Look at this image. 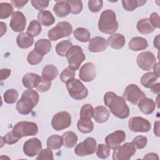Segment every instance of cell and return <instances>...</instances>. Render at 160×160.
Returning <instances> with one entry per match:
<instances>
[{
    "instance_id": "cell-1",
    "label": "cell",
    "mask_w": 160,
    "mask_h": 160,
    "mask_svg": "<svg viewBox=\"0 0 160 160\" xmlns=\"http://www.w3.org/2000/svg\"><path fill=\"white\" fill-rule=\"evenodd\" d=\"M104 102L114 116L120 119L127 118L129 115V108L123 98L112 91L104 96Z\"/></svg>"
},
{
    "instance_id": "cell-2",
    "label": "cell",
    "mask_w": 160,
    "mask_h": 160,
    "mask_svg": "<svg viewBox=\"0 0 160 160\" xmlns=\"http://www.w3.org/2000/svg\"><path fill=\"white\" fill-rule=\"evenodd\" d=\"M39 100V96L36 91L32 89L26 90L16 104V109L19 114L28 115L38 104Z\"/></svg>"
},
{
    "instance_id": "cell-3",
    "label": "cell",
    "mask_w": 160,
    "mask_h": 160,
    "mask_svg": "<svg viewBox=\"0 0 160 160\" xmlns=\"http://www.w3.org/2000/svg\"><path fill=\"white\" fill-rule=\"evenodd\" d=\"M115 12L111 9H106L101 14L98 22L99 31L105 34H112L118 28Z\"/></svg>"
},
{
    "instance_id": "cell-4",
    "label": "cell",
    "mask_w": 160,
    "mask_h": 160,
    "mask_svg": "<svg viewBox=\"0 0 160 160\" xmlns=\"http://www.w3.org/2000/svg\"><path fill=\"white\" fill-rule=\"evenodd\" d=\"M66 84L68 93L72 99L75 100H82L88 96V89L80 80L73 79Z\"/></svg>"
},
{
    "instance_id": "cell-5",
    "label": "cell",
    "mask_w": 160,
    "mask_h": 160,
    "mask_svg": "<svg viewBox=\"0 0 160 160\" xmlns=\"http://www.w3.org/2000/svg\"><path fill=\"white\" fill-rule=\"evenodd\" d=\"M12 131L21 139L22 137L36 135L38 132V127L33 122L20 121L14 126Z\"/></svg>"
},
{
    "instance_id": "cell-6",
    "label": "cell",
    "mask_w": 160,
    "mask_h": 160,
    "mask_svg": "<svg viewBox=\"0 0 160 160\" xmlns=\"http://www.w3.org/2000/svg\"><path fill=\"white\" fill-rule=\"evenodd\" d=\"M72 32L71 24L67 21H61L51 29L48 33V36L50 41H56L61 38L68 37Z\"/></svg>"
},
{
    "instance_id": "cell-7",
    "label": "cell",
    "mask_w": 160,
    "mask_h": 160,
    "mask_svg": "<svg viewBox=\"0 0 160 160\" xmlns=\"http://www.w3.org/2000/svg\"><path fill=\"white\" fill-rule=\"evenodd\" d=\"M69 66L74 71L78 70L81 63L85 60L86 56L82 48L79 46H72L66 54Z\"/></svg>"
},
{
    "instance_id": "cell-8",
    "label": "cell",
    "mask_w": 160,
    "mask_h": 160,
    "mask_svg": "<svg viewBox=\"0 0 160 160\" xmlns=\"http://www.w3.org/2000/svg\"><path fill=\"white\" fill-rule=\"evenodd\" d=\"M146 97L145 93L134 84H131L126 86L122 98L133 104H138V102Z\"/></svg>"
},
{
    "instance_id": "cell-9",
    "label": "cell",
    "mask_w": 160,
    "mask_h": 160,
    "mask_svg": "<svg viewBox=\"0 0 160 160\" xmlns=\"http://www.w3.org/2000/svg\"><path fill=\"white\" fill-rule=\"evenodd\" d=\"M136 153V148L131 142H126L114 149L113 160H129Z\"/></svg>"
},
{
    "instance_id": "cell-10",
    "label": "cell",
    "mask_w": 160,
    "mask_h": 160,
    "mask_svg": "<svg viewBox=\"0 0 160 160\" xmlns=\"http://www.w3.org/2000/svg\"><path fill=\"white\" fill-rule=\"evenodd\" d=\"M97 142L95 139L88 137L84 141L79 143L74 149L75 154L78 156H84L92 154L95 152Z\"/></svg>"
},
{
    "instance_id": "cell-11",
    "label": "cell",
    "mask_w": 160,
    "mask_h": 160,
    "mask_svg": "<svg viewBox=\"0 0 160 160\" xmlns=\"http://www.w3.org/2000/svg\"><path fill=\"white\" fill-rule=\"evenodd\" d=\"M71 124V116L67 111H61L56 113L51 121L52 128L57 131L68 128Z\"/></svg>"
},
{
    "instance_id": "cell-12",
    "label": "cell",
    "mask_w": 160,
    "mask_h": 160,
    "mask_svg": "<svg viewBox=\"0 0 160 160\" xmlns=\"http://www.w3.org/2000/svg\"><path fill=\"white\" fill-rule=\"evenodd\" d=\"M128 127L130 131L132 132H146L151 129V125L148 120L142 117L136 116L130 118Z\"/></svg>"
},
{
    "instance_id": "cell-13",
    "label": "cell",
    "mask_w": 160,
    "mask_h": 160,
    "mask_svg": "<svg viewBox=\"0 0 160 160\" xmlns=\"http://www.w3.org/2000/svg\"><path fill=\"white\" fill-rule=\"evenodd\" d=\"M136 62L141 69L150 71L156 63V58L151 52L144 51L138 54Z\"/></svg>"
},
{
    "instance_id": "cell-14",
    "label": "cell",
    "mask_w": 160,
    "mask_h": 160,
    "mask_svg": "<svg viewBox=\"0 0 160 160\" xmlns=\"http://www.w3.org/2000/svg\"><path fill=\"white\" fill-rule=\"evenodd\" d=\"M42 150L41 141L37 138L28 139L23 146V152L27 156L34 157Z\"/></svg>"
},
{
    "instance_id": "cell-15",
    "label": "cell",
    "mask_w": 160,
    "mask_h": 160,
    "mask_svg": "<svg viewBox=\"0 0 160 160\" xmlns=\"http://www.w3.org/2000/svg\"><path fill=\"white\" fill-rule=\"evenodd\" d=\"M10 27L14 32H20L25 29L26 19L23 13L17 11L12 13L10 21Z\"/></svg>"
},
{
    "instance_id": "cell-16",
    "label": "cell",
    "mask_w": 160,
    "mask_h": 160,
    "mask_svg": "<svg viewBox=\"0 0 160 160\" xmlns=\"http://www.w3.org/2000/svg\"><path fill=\"white\" fill-rule=\"evenodd\" d=\"M126 133L122 130L116 131L108 134L105 138L106 145L112 149L118 148L126 139Z\"/></svg>"
},
{
    "instance_id": "cell-17",
    "label": "cell",
    "mask_w": 160,
    "mask_h": 160,
    "mask_svg": "<svg viewBox=\"0 0 160 160\" xmlns=\"http://www.w3.org/2000/svg\"><path fill=\"white\" fill-rule=\"evenodd\" d=\"M96 71L94 64L92 62H86L81 66L79 72L81 80L84 82L92 81L96 77Z\"/></svg>"
},
{
    "instance_id": "cell-18",
    "label": "cell",
    "mask_w": 160,
    "mask_h": 160,
    "mask_svg": "<svg viewBox=\"0 0 160 160\" xmlns=\"http://www.w3.org/2000/svg\"><path fill=\"white\" fill-rule=\"evenodd\" d=\"M108 47L106 39L100 36H96L89 40L88 49L90 52H98L104 51Z\"/></svg>"
},
{
    "instance_id": "cell-19",
    "label": "cell",
    "mask_w": 160,
    "mask_h": 160,
    "mask_svg": "<svg viewBox=\"0 0 160 160\" xmlns=\"http://www.w3.org/2000/svg\"><path fill=\"white\" fill-rule=\"evenodd\" d=\"M53 11L58 17L64 18L71 12V7L68 1H56L53 7Z\"/></svg>"
},
{
    "instance_id": "cell-20",
    "label": "cell",
    "mask_w": 160,
    "mask_h": 160,
    "mask_svg": "<svg viewBox=\"0 0 160 160\" xmlns=\"http://www.w3.org/2000/svg\"><path fill=\"white\" fill-rule=\"evenodd\" d=\"M41 77H40L38 74L29 72L24 75L22 79V82L23 86L28 89H32L34 88H36L41 81Z\"/></svg>"
},
{
    "instance_id": "cell-21",
    "label": "cell",
    "mask_w": 160,
    "mask_h": 160,
    "mask_svg": "<svg viewBox=\"0 0 160 160\" xmlns=\"http://www.w3.org/2000/svg\"><path fill=\"white\" fill-rule=\"evenodd\" d=\"M107 44L112 49H120L125 44V38L121 34H112L108 38Z\"/></svg>"
},
{
    "instance_id": "cell-22",
    "label": "cell",
    "mask_w": 160,
    "mask_h": 160,
    "mask_svg": "<svg viewBox=\"0 0 160 160\" xmlns=\"http://www.w3.org/2000/svg\"><path fill=\"white\" fill-rule=\"evenodd\" d=\"M109 111L103 106H96L94 109L92 118L96 122L98 123H103L109 119Z\"/></svg>"
},
{
    "instance_id": "cell-23",
    "label": "cell",
    "mask_w": 160,
    "mask_h": 160,
    "mask_svg": "<svg viewBox=\"0 0 160 160\" xmlns=\"http://www.w3.org/2000/svg\"><path fill=\"white\" fill-rule=\"evenodd\" d=\"M139 110L144 114H152L156 108V102L150 98H144L138 104Z\"/></svg>"
},
{
    "instance_id": "cell-24",
    "label": "cell",
    "mask_w": 160,
    "mask_h": 160,
    "mask_svg": "<svg viewBox=\"0 0 160 160\" xmlns=\"http://www.w3.org/2000/svg\"><path fill=\"white\" fill-rule=\"evenodd\" d=\"M16 42L21 49H27L31 47L34 43L33 37L28 32H21L16 38Z\"/></svg>"
},
{
    "instance_id": "cell-25",
    "label": "cell",
    "mask_w": 160,
    "mask_h": 160,
    "mask_svg": "<svg viewBox=\"0 0 160 160\" xmlns=\"http://www.w3.org/2000/svg\"><path fill=\"white\" fill-rule=\"evenodd\" d=\"M148 47V42L145 38L142 37H134L129 42V48L134 51H139L146 49Z\"/></svg>"
},
{
    "instance_id": "cell-26",
    "label": "cell",
    "mask_w": 160,
    "mask_h": 160,
    "mask_svg": "<svg viewBox=\"0 0 160 160\" xmlns=\"http://www.w3.org/2000/svg\"><path fill=\"white\" fill-rule=\"evenodd\" d=\"M38 19L39 22L45 26H49L54 23L55 19L49 11L43 10L38 12Z\"/></svg>"
},
{
    "instance_id": "cell-27",
    "label": "cell",
    "mask_w": 160,
    "mask_h": 160,
    "mask_svg": "<svg viewBox=\"0 0 160 160\" xmlns=\"http://www.w3.org/2000/svg\"><path fill=\"white\" fill-rule=\"evenodd\" d=\"M51 48V41L46 39H41L34 44V49L42 56L48 54Z\"/></svg>"
},
{
    "instance_id": "cell-28",
    "label": "cell",
    "mask_w": 160,
    "mask_h": 160,
    "mask_svg": "<svg viewBox=\"0 0 160 160\" xmlns=\"http://www.w3.org/2000/svg\"><path fill=\"white\" fill-rule=\"evenodd\" d=\"M136 27L138 31L143 34H148L152 33L155 29L151 24L148 18H142L139 20L137 22Z\"/></svg>"
},
{
    "instance_id": "cell-29",
    "label": "cell",
    "mask_w": 160,
    "mask_h": 160,
    "mask_svg": "<svg viewBox=\"0 0 160 160\" xmlns=\"http://www.w3.org/2000/svg\"><path fill=\"white\" fill-rule=\"evenodd\" d=\"M58 73V69L55 66L52 64H48L43 68L42 78L51 81L57 78Z\"/></svg>"
},
{
    "instance_id": "cell-30",
    "label": "cell",
    "mask_w": 160,
    "mask_h": 160,
    "mask_svg": "<svg viewBox=\"0 0 160 160\" xmlns=\"http://www.w3.org/2000/svg\"><path fill=\"white\" fill-rule=\"evenodd\" d=\"M63 146L68 148H72L77 144L78 138L72 131H67L62 134Z\"/></svg>"
},
{
    "instance_id": "cell-31",
    "label": "cell",
    "mask_w": 160,
    "mask_h": 160,
    "mask_svg": "<svg viewBox=\"0 0 160 160\" xmlns=\"http://www.w3.org/2000/svg\"><path fill=\"white\" fill-rule=\"evenodd\" d=\"M46 145L51 150L60 149L63 145L62 138L59 135H51L47 139Z\"/></svg>"
},
{
    "instance_id": "cell-32",
    "label": "cell",
    "mask_w": 160,
    "mask_h": 160,
    "mask_svg": "<svg viewBox=\"0 0 160 160\" xmlns=\"http://www.w3.org/2000/svg\"><path fill=\"white\" fill-rule=\"evenodd\" d=\"M73 35L77 40L83 42L89 41L91 38L89 31L84 28H78L74 31Z\"/></svg>"
},
{
    "instance_id": "cell-33",
    "label": "cell",
    "mask_w": 160,
    "mask_h": 160,
    "mask_svg": "<svg viewBox=\"0 0 160 160\" xmlns=\"http://www.w3.org/2000/svg\"><path fill=\"white\" fill-rule=\"evenodd\" d=\"M146 2L145 0H123L122 1V7L126 11H132L137 8L143 6Z\"/></svg>"
},
{
    "instance_id": "cell-34",
    "label": "cell",
    "mask_w": 160,
    "mask_h": 160,
    "mask_svg": "<svg viewBox=\"0 0 160 160\" xmlns=\"http://www.w3.org/2000/svg\"><path fill=\"white\" fill-rule=\"evenodd\" d=\"M72 46V42L69 40H63L56 44V53L60 56L64 57L71 47Z\"/></svg>"
},
{
    "instance_id": "cell-35",
    "label": "cell",
    "mask_w": 160,
    "mask_h": 160,
    "mask_svg": "<svg viewBox=\"0 0 160 160\" xmlns=\"http://www.w3.org/2000/svg\"><path fill=\"white\" fill-rule=\"evenodd\" d=\"M158 77L152 72L143 74L141 78V84L146 88H150L157 81Z\"/></svg>"
},
{
    "instance_id": "cell-36",
    "label": "cell",
    "mask_w": 160,
    "mask_h": 160,
    "mask_svg": "<svg viewBox=\"0 0 160 160\" xmlns=\"http://www.w3.org/2000/svg\"><path fill=\"white\" fill-rule=\"evenodd\" d=\"M77 128L78 130L82 133L91 132L94 129V123L90 120L80 119L78 121Z\"/></svg>"
},
{
    "instance_id": "cell-37",
    "label": "cell",
    "mask_w": 160,
    "mask_h": 160,
    "mask_svg": "<svg viewBox=\"0 0 160 160\" xmlns=\"http://www.w3.org/2000/svg\"><path fill=\"white\" fill-rule=\"evenodd\" d=\"M94 109L91 104H86L83 105L80 111V119L90 120L93 116Z\"/></svg>"
},
{
    "instance_id": "cell-38",
    "label": "cell",
    "mask_w": 160,
    "mask_h": 160,
    "mask_svg": "<svg viewBox=\"0 0 160 160\" xmlns=\"http://www.w3.org/2000/svg\"><path fill=\"white\" fill-rule=\"evenodd\" d=\"M18 92L14 89H9L3 95V99L5 102L8 104H13L18 99Z\"/></svg>"
},
{
    "instance_id": "cell-39",
    "label": "cell",
    "mask_w": 160,
    "mask_h": 160,
    "mask_svg": "<svg viewBox=\"0 0 160 160\" xmlns=\"http://www.w3.org/2000/svg\"><path fill=\"white\" fill-rule=\"evenodd\" d=\"M41 32V26L39 21L32 20L30 22L29 25L27 29V32L31 35L32 37L38 36Z\"/></svg>"
},
{
    "instance_id": "cell-40",
    "label": "cell",
    "mask_w": 160,
    "mask_h": 160,
    "mask_svg": "<svg viewBox=\"0 0 160 160\" xmlns=\"http://www.w3.org/2000/svg\"><path fill=\"white\" fill-rule=\"evenodd\" d=\"M43 56L34 49L28 54L27 61L31 65H36L42 61Z\"/></svg>"
},
{
    "instance_id": "cell-41",
    "label": "cell",
    "mask_w": 160,
    "mask_h": 160,
    "mask_svg": "<svg viewBox=\"0 0 160 160\" xmlns=\"http://www.w3.org/2000/svg\"><path fill=\"white\" fill-rule=\"evenodd\" d=\"M12 12L13 8L9 3L1 2L0 4V18L1 19L9 18Z\"/></svg>"
},
{
    "instance_id": "cell-42",
    "label": "cell",
    "mask_w": 160,
    "mask_h": 160,
    "mask_svg": "<svg viewBox=\"0 0 160 160\" xmlns=\"http://www.w3.org/2000/svg\"><path fill=\"white\" fill-rule=\"evenodd\" d=\"M75 71L69 66L64 69L60 74V79L62 82L67 83L71 80L74 79Z\"/></svg>"
},
{
    "instance_id": "cell-43",
    "label": "cell",
    "mask_w": 160,
    "mask_h": 160,
    "mask_svg": "<svg viewBox=\"0 0 160 160\" xmlns=\"http://www.w3.org/2000/svg\"><path fill=\"white\" fill-rule=\"evenodd\" d=\"M110 154V148L106 144H99L96 149V155L98 158L101 159H106L109 157Z\"/></svg>"
},
{
    "instance_id": "cell-44",
    "label": "cell",
    "mask_w": 160,
    "mask_h": 160,
    "mask_svg": "<svg viewBox=\"0 0 160 160\" xmlns=\"http://www.w3.org/2000/svg\"><path fill=\"white\" fill-rule=\"evenodd\" d=\"M71 7V12L72 14H77L81 12L82 9V2L79 0H71L68 1Z\"/></svg>"
},
{
    "instance_id": "cell-45",
    "label": "cell",
    "mask_w": 160,
    "mask_h": 160,
    "mask_svg": "<svg viewBox=\"0 0 160 160\" xmlns=\"http://www.w3.org/2000/svg\"><path fill=\"white\" fill-rule=\"evenodd\" d=\"M148 142V139L146 136H138L135 137L132 143L134 146L135 148H136L138 149H141L146 147Z\"/></svg>"
},
{
    "instance_id": "cell-46",
    "label": "cell",
    "mask_w": 160,
    "mask_h": 160,
    "mask_svg": "<svg viewBox=\"0 0 160 160\" xmlns=\"http://www.w3.org/2000/svg\"><path fill=\"white\" fill-rule=\"evenodd\" d=\"M103 6V1L101 0H90L88 1L89 9L92 12L100 11Z\"/></svg>"
},
{
    "instance_id": "cell-47",
    "label": "cell",
    "mask_w": 160,
    "mask_h": 160,
    "mask_svg": "<svg viewBox=\"0 0 160 160\" xmlns=\"http://www.w3.org/2000/svg\"><path fill=\"white\" fill-rule=\"evenodd\" d=\"M36 159H38V160H44V159L53 160L54 159L53 153H52V151L49 148L42 149L38 154V155L36 158Z\"/></svg>"
},
{
    "instance_id": "cell-48",
    "label": "cell",
    "mask_w": 160,
    "mask_h": 160,
    "mask_svg": "<svg viewBox=\"0 0 160 160\" xmlns=\"http://www.w3.org/2000/svg\"><path fill=\"white\" fill-rule=\"evenodd\" d=\"M1 140L4 141V143H6L8 144H13L16 142H17L19 138L16 136L11 131V132H8L4 137H1Z\"/></svg>"
},
{
    "instance_id": "cell-49",
    "label": "cell",
    "mask_w": 160,
    "mask_h": 160,
    "mask_svg": "<svg viewBox=\"0 0 160 160\" xmlns=\"http://www.w3.org/2000/svg\"><path fill=\"white\" fill-rule=\"evenodd\" d=\"M51 86V81L46 80L41 77V81L36 88L38 91L43 92L48 91L50 89Z\"/></svg>"
},
{
    "instance_id": "cell-50",
    "label": "cell",
    "mask_w": 160,
    "mask_h": 160,
    "mask_svg": "<svg viewBox=\"0 0 160 160\" xmlns=\"http://www.w3.org/2000/svg\"><path fill=\"white\" fill-rule=\"evenodd\" d=\"M32 6L37 10L43 11L47 8L49 5V1H41V0H32L31 1Z\"/></svg>"
},
{
    "instance_id": "cell-51",
    "label": "cell",
    "mask_w": 160,
    "mask_h": 160,
    "mask_svg": "<svg viewBox=\"0 0 160 160\" xmlns=\"http://www.w3.org/2000/svg\"><path fill=\"white\" fill-rule=\"evenodd\" d=\"M149 22L154 28H159V16L157 12H152L149 17Z\"/></svg>"
},
{
    "instance_id": "cell-52",
    "label": "cell",
    "mask_w": 160,
    "mask_h": 160,
    "mask_svg": "<svg viewBox=\"0 0 160 160\" xmlns=\"http://www.w3.org/2000/svg\"><path fill=\"white\" fill-rule=\"evenodd\" d=\"M11 4L14 6V7L21 9L23 6H25L28 2V1H23V0H11Z\"/></svg>"
},
{
    "instance_id": "cell-53",
    "label": "cell",
    "mask_w": 160,
    "mask_h": 160,
    "mask_svg": "<svg viewBox=\"0 0 160 160\" xmlns=\"http://www.w3.org/2000/svg\"><path fill=\"white\" fill-rule=\"evenodd\" d=\"M11 71L9 69L3 68L1 69V79L2 81L7 79L11 74Z\"/></svg>"
},
{
    "instance_id": "cell-54",
    "label": "cell",
    "mask_w": 160,
    "mask_h": 160,
    "mask_svg": "<svg viewBox=\"0 0 160 160\" xmlns=\"http://www.w3.org/2000/svg\"><path fill=\"white\" fill-rule=\"evenodd\" d=\"M144 159H159V157L157 154L154 152H151L146 154L143 158Z\"/></svg>"
},
{
    "instance_id": "cell-55",
    "label": "cell",
    "mask_w": 160,
    "mask_h": 160,
    "mask_svg": "<svg viewBox=\"0 0 160 160\" xmlns=\"http://www.w3.org/2000/svg\"><path fill=\"white\" fill-rule=\"evenodd\" d=\"M159 85H160L159 82L154 83L152 86H151V88H150L151 91L154 94H159Z\"/></svg>"
},
{
    "instance_id": "cell-56",
    "label": "cell",
    "mask_w": 160,
    "mask_h": 160,
    "mask_svg": "<svg viewBox=\"0 0 160 160\" xmlns=\"http://www.w3.org/2000/svg\"><path fill=\"white\" fill-rule=\"evenodd\" d=\"M154 133L156 136L158 137L159 136V121H157L154 122Z\"/></svg>"
},
{
    "instance_id": "cell-57",
    "label": "cell",
    "mask_w": 160,
    "mask_h": 160,
    "mask_svg": "<svg viewBox=\"0 0 160 160\" xmlns=\"http://www.w3.org/2000/svg\"><path fill=\"white\" fill-rule=\"evenodd\" d=\"M153 69H154V74L158 77H159V63L157 62L154 64V66H153Z\"/></svg>"
},
{
    "instance_id": "cell-58",
    "label": "cell",
    "mask_w": 160,
    "mask_h": 160,
    "mask_svg": "<svg viewBox=\"0 0 160 160\" xmlns=\"http://www.w3.org/2000/svg\"><path fill=\"white\" fill-rule=\"evenodd\" d=\"M1 36H2L4 35V34L6 32L7 30V27H6V24L5 23H4L3 22H1Z\"/></svg>"
},
{
    "instance_id": "cell-59",
    "label": "cell",
    "mask_w": 160,
    "mask_h": 160,
    "mask_svg": "<svg viewBox=\"0 0 160 160\" xmlns=\"http://www.w3.org/2000/svg\"><path fill=\"white\" fill-rule=\"evenodd\" d=\"M159 35H157L156 37L154 38V46L155 48H156L158 49H159Z\"/></svg>"
}]
</instances>
